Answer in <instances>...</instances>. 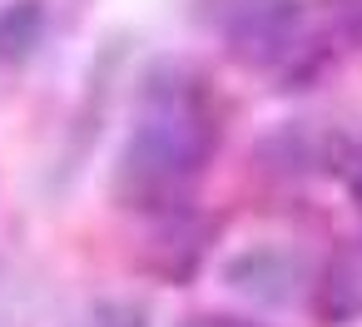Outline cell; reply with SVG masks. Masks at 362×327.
I'll use <instances>...</instances> for the list:
<instances>
[{
    "label": "cell",
    "instance_id": "6da1fadb",
    "mask_svg": "<svg viewBox=\"0 0 362 327\" xmlns=\"http://www.w3.org/2000/svg\"><path fill=\"white\" fill-rule=\"evenodd\" d=\"M214 139H218V124L204 90H194V80H169V75L154 80L119 149L115 194H124L129 203L169 198L179 184H189L209 164Z\"/></svg>",
    "mask_w": 362,
    "mask_h": 327
},
{
    "label": "cell",
    "instance_id": "7a4b0ae2",
    "mask_svg": "<svg viewBox=\"0 0 362 327\" xmlns=\"http://www.w3.org/2000/svg\"><path fill=\"white\" fill-rule=\"evenodd\" d=\"M223 40H228L233 60L268 70L298 50L303 11H298V0H233V11L223 16Z\"/></svg>",
    "mask_w": 362,
    "mask_h": 327
},
{
    "label": "cell",
    "instance_id": "3957f363",
    "mask_svg": "<svg viewBox=\"0 0 362 327\" xmlns=\"http://www.w3.org/2000/svg\"><path fill=\"white\" fill-rule=\"evenodd\" d=\"M313 307L327 327H352L362 322V233L357 238H342L332 248V258L322 263L317 273V287H313Z\"/></svg>",
    "mask_w": 362,
    "mask_h": 327
},
{
    "label": "cell",
    "instance_id": "277c9868",
    "mask_svg": "<svg viewBox=\"0 0 362 327\" xmlns=\"http://www.w3.org/2000/svg\"><path fill=\"white\" fill-rule=\"evenodd\" d=\"M303 283V268L293 253H278V248H248L228 263V287L243 292V297H258V302H288Z\"/></svg>",
    "mask_w": 362,
    "mask_h": 327
},
{
    "label": "cell",
    "instance_id": "5b68a950",
    "mask_svg": "<svg viewBox=\"0 0 362 327\" xmlns=\"http://www.w3.org/2000/svg\"><path fill=\"white\" fill-rule=\"evenodd\" d=\"M45 40V6L40 0H16L0 11V60H25Z\"/></svg>",
    "mask_w": 362,
    "mask_h": 327
},
{
    "label": "cell",
    "instance_id": "8992f818",
    "mask_svg": "<svg viewBox=\"0 0 362 327\" xmlns=\"http://www.w3.org/2000/svg\"><path fill=\"white\" fill-rule=\"evenodd\" d=\"M75 327H149V312H144V302L105 297V302L85 307V312L75 317Z\"/></svg>",
    "mask_w": 362,
    "mask_h": 327
},
{
    "label": "cell",
    "instance_id": "52a82bcc",
    "mask_svg": "<svg viewBox=\"0 0 362 327\" xmlns=\"http://www.w3.org/2000/svg\"><path fill=\"white\" fill-rule=\"evenodd\" d=\"M179 327H263V322H248V317H233V312H199Z\"/></svg>",
    "mask_w": 362,
    "mask_h": 327
},
{
    "label": "cell",
    "instance_id": "ba28073f",
    "mask_svg": "<svg viewBox=\"0 0 362 327\" xmlns=\"http://www.w3.org/2000/svg\"><path fill=\"white\" fill-rule=\"evenodd\" d=\"M347 194H352V203L362 208V144L347 154Z\"/></svg>",
    "mask_w": 362,
    "mask_h": 327
}]
</instances>
